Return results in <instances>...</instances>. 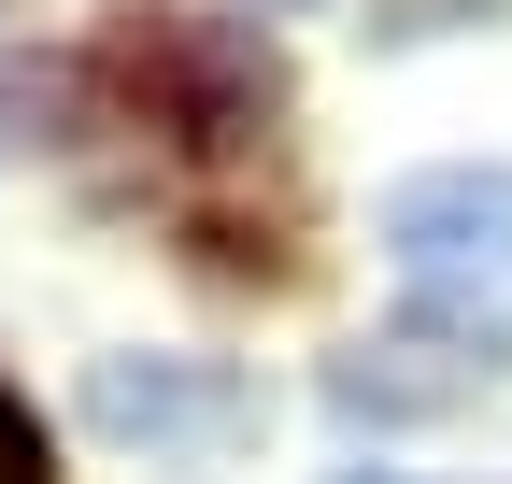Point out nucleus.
<instances>
[{
    "mask_svg": "<svg viewBox=\"0 0 512 484\" xmlns=\"http://www.w3.org/2000/svg\"><path fill=\"white\" fill-rule=\"evenodd\" d=\"M370 228H384V271H399L413 314L512 342V171L498 157H441V171H413V186H384Z\"/></svg>",
    "mask_w": 512,
    "mask_h": 484,
    "instance_id": "nucleus-1",
    "label": "nucleus"
},
{
    "mask_svg": "<svg viewBox=\"0 0 512 484\" xmlns=\"http://www.w3.org/2000/svg\"><path fill=\"white\" fill-rule=\"evenodd\" d=\"M498 371H512L498 328H441V314H413V328H384V342H342V356H328V413L413 428V413H470Z\"/></svg>",
    "mask_w": 512,
    "mask_h": 484,
    "instance_id": "nucleus-2",
    "label": "nucleus"
},
{
    "mask_svg": "<svg viewBox=\"0 0 512 484\" xmlns=\"http://www.w3.org/2000/svg\"><path fill=\"white\" fill-rule=\"evenodd\" d=\"M86 428L100 442H143V456L242 442L256 428V385L228 371V356H86Z\"/></svg>",
    "mask_w": 512,
    "mask_h": 484,
    "instance_id": "nucleus-3",
    "label": "nucleus"
},
{
    "mask_svg": "<svg viewBox=\"0 0 512 484\" xmlns=\"http://www.w3.org/2000/svg\"><path fill=\"white\" fill-rule=\"evenodd\" d=\"M0 484H57V442H43V413L0 385Z\"/></svg>",
    "mask_w": 512,
    "mask_h": 484,
    "instance_id": "nucleus-4",
    "label": "nucleus"
},
{
    "mask_svg": "<svg viewBox=\"0 0 512 484\" xmlns=\"http://www.w3.org/2000/svg\"><path fill=\"white\" fill-rule=\"evenodd\" d=\"M356 484H384V470H356Z\"/></svg>",
    "mask_w": 512,
    "mask_h": 484,
    "instance_id": "nucleus-5",
    "label": "nucleus"
}]
</instances>
